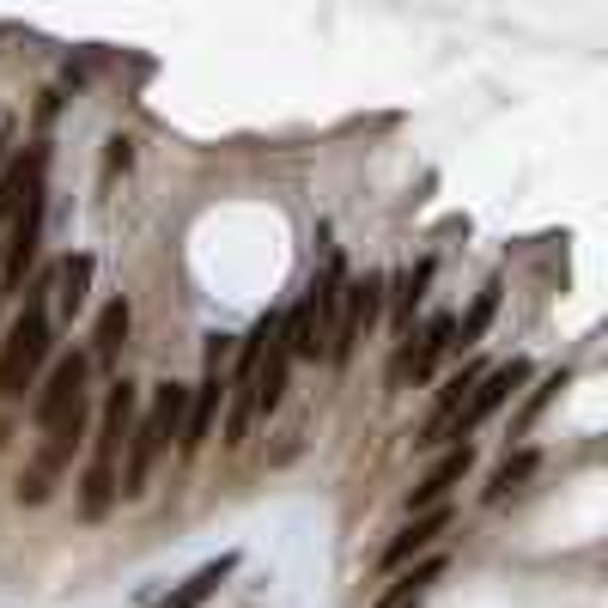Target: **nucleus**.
I'll use <instances>...</instances> for the list:
<instances>
[{"label": "nucleus", "instance_id": "3", "mask_svg": "<svg viewBox=\"0 0 608 608\" xmlns=\"http://www.w3.org/2000/svg\"><path fill=\"white\" fill-rule=\"evenodd\" d=\"M378 317H383V274L347 280V287H341V322H334V341H329V365H347Z\"/></svg>", "mask_w": 608, "mask_h": 608}, {"label": "nucleus", "instance_id": "21", "mask_svg": "<svg viewBox=\"0 0 608 608\" xmlns=\"http://www.w3.org/2000/svg\"><path fill=\"white\" fill-rule=\"evenodd\" d=\"M231 359V334H207V365H226Z\"/></svg>", "mask_w": 608, "mask_h": 608}, {"label": "nucleus", "instance_id": "8", "mask_svg": "<svg viewBox=\"0 0 608 608\" xmlns=\"http://www.w3.org/2000/svg\"><path fill=\"white\" fill-rule=\"evenodd\" d=\"M135 414H140V390H135L128 378H116V383H110V395H104V420H98V439H91V456H104V463H116L122 439L135 432Z\"/></svg>", "mask_w": 608, "mask_h": 608}, {"label": "nucleus", "instance_id": "15", "mask_svg": "<svg viewBox=\"0 0 608 608\" xmlns=\"http://www.w3.org/2000/svg\"><path fill=\"white\" fill-rule=\"evenodd\" d=\"M91 274H98V262L79 250V256H67L61 262V274H55V299H61V317L74 322L79 311H86V292H91Z\"/></svg>", "mask_w": 608, "mask_h": 608}, {"label": "nucleus", "instance_id": "10", "mask_svg": "<svg viewBox=\"0 0 608 608\" xmlns=\"http://www.w3.org/2000/svg\"><path fill=\"white\" fill-rule=\"evenodd\" d=\"M474 469V444H456V451H444L432 469H426V481L408 493V511H426V505H444V493H451L463 474Z\"/></svg>", "mask_w": 608, "mask_h": 608}, {"label": "nucleus", "instance_id": "7", "mask_svg": "<svg viewBox=\"0 0 608 608\" xmlns=\"http://www.w3.org/2000/svg\"><path fill=\"white\" fill-rule=\"evenodd\" d=\"M219 402H226V378H219V365H207V371H201V383L189 390V408H182V432H177V451L182 456H195L201 444H207Z\"/></svg>", "mask_w": 608, "mask_h": 608}, {"label": "nucleus", "instance_id": "22", "mask_svg": "<svg viewBox=\"0 0 608 608\" xmlns=\"http://www.w3.org/2000/svg\"><path fill=\"white\" fill-rule=\"evenodd\" d=\"M0 159H7V135H0Z\"/></svg>", "mask_w": 608, "mask_h": 608}, {"label": "nucleus", "instance_id": "12", "mask_svg": "<svg viewBox=\"0 0 608 608\" xmlns=\"http://www.w3.org/2000/svg\"><path fill=\"white\" fill-rule=\"evenodd\" d=\"M426 287H432V262H414L408 274L383 280V299H390V311H395V334L414 329V304L426 299Z\"/></svg>", "mask_w": 608, "mask_h": 608}, {"label": "nucleus", "instance_id": "6", "mask_svg": "<svg viewBox=\"0 0 608 608\" xmlns=\"http://www.w3.org/2000/svg\"><path fill=\"white\" fill-rule=\"evenodd\" d=\"M86 378H91V353H67V359H55L43 395H37V408H30V420L49 432V426H55L67 408H79V402H86Z\"/></svg>", "mask_w": 608, "mask_h": 608}, {"label": "nucleus", "instance_id": "20", "mask_svg": "<svg viewBox=\"0 0 608 608\" xmlns=\"http://www.w3.org/2000/svg\"><path fill=\"white\" fill-rule=\"evenodd\" d=\"M566 383H572V378H566V371H547V378L535 383V395H530V402H523V414H517V426H511L517 439H523V432H530V426L542 420V408H547V402H554V395H560V390H566Z\"/></svg>", "mask_w": 608, "mask_h": 608}, {"label": "nucleus", "instance_id": "17", "mask_svg": "<svg viewBox=\"0 0 608 608\" xmlns=\"http://www.w3.org/2000/svg\"><path fill=\"white\" fill-rule=\"evenodd\" d=\"M535 469H542V451H530V444H523V451H517V456H505L499 469H493V486H486L481 499H486V505H499L505 493H517V486L530 481Z\"/></svg>", "mask_w": 608, "mask_h": 608}, {"label": "nucleus", "instance_id": "4", "mask_svg": "<svg viewBox=\"0 0 608 608\" xmlns=\"http://www.w3.org/2000/svg\"><path fill=\"white\" fill-rule=\"evenodd\" d=\"M530 383V359H511V365H493V371H481L474 378V390H469V402L451 414V426H444V439H469L481 420H493V414L511 402L517 390Z\"/></svg>", "mask_w": 608, "mask_h": 608}, {"label": "nucleus", "instance_id": "1", "mask_svg": "<svg viewBox=\"0 0 608 608\" xmlns=\"http://www.w3.org/2000/svg\"><path fill=\"white\" fill-rule=\"evenodd\" d=\"M182 408H189V390H182V383H159V390H152L147 414H140L135 432H128L122 499H140V493H147V474H152V463H159V451H165V444L182 432Z\"/></svg>", "mask_w": 608, "mask_h": 608}, {"label": "nucleus", "instance_id": "18", "mask_svg": "<svg viewBox=\"0 0 608 608\" xmlns=\"http://www.w3.org/2000/svg\"><path fill=\"white\" fill-rule=\"evenodd\" d=\"M439 578H444V560H420V566H414L408 578H402V584H395L390 596H383L378 608H414V603H420L426 591H432V584H439Z\"/></svg>", "mask_w": 608, "mask_h": 608}, {"label": "nucleus", "instance_id": "11", "mask_svg": "<svg viewBox=\"0 0 608 608\" xmlns=\"http://www.w3.org/2000/svg\"><path fill=\"white\" fill-rule=\"evenodd\" d=\"M116 499H122V474H116V463L91 456V469L79 474V517H86V523H104V517L116 511Z\"/></svg>", "mask_w": 608, "mask_h": 608}, {"label": "nucleus", "instance_id": "14", "mask_svg": "<svg viewBox=\"0 0 608 608\" xmlns=\"http://www.w3.org/2000/svg\"><path fill=\"white\" fill-rule=\"evenodd\" d=\"M128 322H135L128 299H110L104 311H98V322H91V359H98V365H116L122 341H128Z\"/></svg>", "mask_w": 608, "mask_h": 608}, {"label": "nucleus", "instance_id": "9", "mask_svg": "<svg viewBox=\"0 0 608 608\" xmlns=\"http://www.w3.org/2000/svg\"><path fill=\"white\" fill-rule=\"evenodd\" d=\"M444 530H451V511H444V505H426V511H414V523H408V530H402L390 547H383V572H395V566L420 560V554H426L432 542H439Z\"/></svg>", "mask_w": 608, "mask_h": 608}, {"label": "nucleus", "instance_id": "13", "mask_svg": "<svg viewBox=\"0 0 608 608\" xmlns=\"http://www.w3.org/2000/svg\"><path fill=\"white\" fill-rule=\"evenodd\" d=\"M231 572H238V554H219V560H207L195 578H182V584H177V591H170L159 608H201L213 591H219V584H226Z\"/></svg>", "mask_w": 608, "mask_h": 608}, {"label": "nucleus", "instance_id": "2", "mask_svg": "<svg viewBox=\"0 0 608 608\" xmlns=\"http://www.w3.org/2000/svg\"><path fill=\"white\" fill-rule=\"evenodd\" d=\"M43 359H49V304H43V287H37V292H25V311L13 317L7 347H0V395L18 402Z\"/></svg>", "mask_w": 608, "mask_h": 608}, {"label": "nucleus", "instance_id": "19", "mask_svg": "<svg viewBox=\"0 0 608 608\" xmlns=\"http://www.w3.org/2000/svg\"><path fill=\"white\" fill-rule=\"evenodd\" d=\"M493 317H499V287H486L481 299L469 304V317L456 322V347H474V341L486 334V322H493Z\"/></svg>", "mask_w": 608, "mask_h": 608}, {"label": "nucleus", "instance_id": "5", "mask_svg": "<svg viewBox=\"0 0 608 608\" xmlns=\"http://www.w3.org/2000/svg\"><path fill=\"white\" fill-rule=\"evenodd\" d=\"M37 238H43V177L25 189L13 207V243H7V292H25V274L37 262Z\"/></svg>", "mask_w": 608, "mask_h": 608}, {"label": "nucleus", "instance_id": "16", "mask_svg": "<svg viewBox=\"0 0 608 608\" xmlns=\"http://www.w3.org/2000/svg\"><path fill=\"white\" fill-rule=\"evenodd\" d=\"M43 165H49V152H43V147H30L25 159H18V165L7 170V177H0V219H7V213H13L18 201H25V189H30L37 177H43Z\"/></svg>", "mask_w": 608, "mask_h": 608}]
</instances>
